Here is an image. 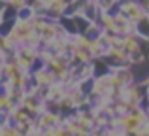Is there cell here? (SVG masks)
Wrapping results in <instances>:
<instances>
[{
	"mask_svg": "<svg viewBox=\"0 0 149 136\" xmlns=\"http://www.w3.org/2000/svg\"><path fill=\"white\" fill-rule=\"evenodd\" d=\"M134 34L140 38H149V15L134 23Z\"/></svg>",
	"mask_w": 149,
	"mask_h": 136,
	"instance_id": "6da1fadb",
	"label": "cell"
},
{
	"mask_svg": "<svg viewBox=\"0 0 149 136\" xmlns=\"http://www.w3.org/2000/svg\"><path fill=\"white\" fill-rule=\"evenodd\" d=\"M117 2H119V0H95V4L98 6L100 11H115Z\"/></svg>",
	"mask_w": 149,
	"mask_h": 136,
	"instance_id": "7a4b0ae2",
	"label": "cell"
},
{
	"mask_svg": "<svg viewBox=\"0 0 149 136\" xmlns=\"http://www.w3.org/2000/svg\"><path fill=\"white\" fill-rule=\"evenodd\" d=\"M127 59H128V64H142L143 61H146V57H143L138 49H134V51L127 53Z\"/></svg>",
	"mask_w": 149,
	"mask_h": 136,
	"instance_id": "3957f363",
	"label": "cell"
},
{
	"mask_svg": "<svg viewBox=\"0 0 149 136\" xmlns=\"http://www.w3.org/2000/svg\"><path fill=\"white\" fill-rule=\"evenodd\" d=\"M138 51L146 59H149V38H140L138 36Z\"/></svg>",
	"mask_w": 149,
	"mask_h": 136,
	"instance_id": "277c9868",
	"label": "cell"
},
{
	"mask_svg": "<svg viewBox=\"0 0 149 136\" xmlns=\"http://www.w3.org/2000/svg\"><path fill=\"white\" fill-rule=\"evenodd\" d=\"M30 0H6V4H10V6H13L15 10H19V8H23V6H26Z\"/></svg>",
	"mask_w": 149,
	"mask_h": 136,
	"instance_id": "5b68a950",
	"label": "cell"
},
{
	"mask_svg": "<svg viewBox=\"0 0 149 136\" xmlns=\"http://www.w3.org/2000/svg\"><path fill=\"white\" fill-rule=\"evenodd\" d=\"M138 2H140V6L146 10V13L149 15V0H138Z\"/></svg>",
	"mask_w": 149,
	"mask_h": 136,
	"instance_id": "8992f818",
	"label": "cell"
},
{
	"mask_svg": "<svg viewBox=\"0 0 149 136\" xmlns=\"http://www.w3.org/2000/svg\"><path fill=\"white\" fill-rule=\"evenodd\" d=\"M147 93H149V76H147Z\"/></svg>",
	"mask_w": 149,
	"mask_h": 136,
	"instance_id": "52a82bcc",
	"label": "cell"
}]
</instances>
